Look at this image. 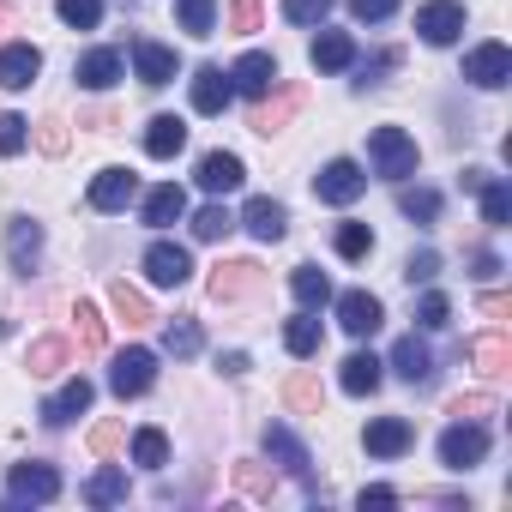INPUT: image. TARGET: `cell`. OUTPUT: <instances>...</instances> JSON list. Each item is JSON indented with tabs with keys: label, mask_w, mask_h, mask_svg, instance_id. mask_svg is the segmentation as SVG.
Instances as JSON below:
<instances>
[{
	"label": "cell",
	"mask_w": 512,
	"mask_h": 512,
	"mask_svg": "<svg viewBox=\"0 0 512 512\" xmlns=\"http://www.w3.org/2000/svg\"><path fill=\"white\" fill-rule=\"evenodd\" d=\"M368 163H374V175L404 181V175H416L422 151H416V139H410L404 127H374V133H368Z\"/></svg>",
	"instance_id": "6da1fadb"
},
{
	"label": "cell",
	"mask_w": 512,
	"mask_h": 512,
	"mask_svg": "<svg viewBox=\"0 0 512 512\" xmlns=\"http://www.w3.org/2000/svg\"><path fill=\"white\" fill-rule=\"evenodd\" d=\"M266 458H272L284 476H296L308 500H320V476H314V458H308V446H302V440H296L284 422H272V428H266Z\"/></svg>",
	"instance_id": "7a4b0ae2"
},
{
	"label": "cell",
	"mask_w": 512,
	"mask_h": 512,
	"mask_svg": "<svg viewBox=\"0 0 512 512\" xmlns=\"http://www.w3.org/2000/svg\"><path fill=\"white\" fill-rule=\"evenodd\" d=\"M488 458V428L476 416H458L446 434H440V464L446 470H476Z\"/></svg>",
	"instance_id": "3957f363"
},
{
	"label": "cell",
	"mask_w": 512,
	"mask_h": 512,
	"mask_svg": "<svg viewBox=\"0 0 512 512\" xmlns=\"http://www.w3.org/2000/svg\"><path fill=\"white\" fill-rule=\"evenodd\" d=\"M157 386V350H121L115 362H109V392L115 398H145Z\"/></svg>",
	"instance_id": "277c9868"
},
{
	"label": "cell",
	"mask_w": 512,
	"mask_h": 512,
	"mask_svg": "<svg viewBox=\"0 0 512 512\" xmlns=\"http://www.w3.org/2000/svg\"><path fill=\"white\" fill-rule=\"evenodd\" d=\"M61 494V470L55 464H13V476H7V506H49Z\"/></svg>",
	"instance_id": "5b68a950"
},
{
	"label": "cell",
	"mask_w": 512,
	"mask_h": 512,
	"mask_svg": "<svg viewBox=\"0 0 512 512\" xmlns=\"http://www.w3.org/2000/svg\"><path fill=\"white\" fill-rule=\"evenodd\" d=\"M314 193H320L326 205H356V199L368 193V169L350 163V157H332V163L314 175Z\"/></svg>",
	"instance_id": "8992f818"
},
{
	"label": "cell",
	"mask_w": 512,
	"mask_h": 512,
	"mask_svg": "<svg viewBox=\"0 0 512 512\" xmlns=\"http://www.w3.org/2000/svg\"><path fill=\"white\" fill-rule=\"evenodd\" d=\"M145 278H151L157 290H181V284L193 278V253H187L181 241H151V247H145Z\"/></svg>",
	"instance_id": "52a82bcc"
},
{
	"label": "cell",
	"mask_w": 512,
	"mask_h": 512,
	"mask_svg": "<svg viewBox=\"0 0 512 512\" xmlns=\"http://www.w3.org/2000/svg\"><path fill=\"white\" fill-rule=\"evenodd\" d=\"M416 37L434 43V49L458 43L464 37V7H458V0H428V7H416Z\"/></svg>",
	"instance_id": "ba28073f"
},
{
	"label": "cell",
	"mask_w": 512,
	"mask_h": 512,
	"mask_svg": "<svg viewBox=\"0 0 512 512\" xmlns=\"http://www.w3.org/2000/svg\"><path fill=\"white\" fill-rule=\"evenodd\" d=\"M464 79H470L476 91H500V85L512 79V55H506V43H476V49L464 55Z\"/></svg>",
	"instance_id": "9c48e42d"
},
{
	"label": "cell",
	"mask_w": 512,
	"mask_h": 512,
	"mask_svg": "<svg viewBox=\"0 0 512 512\" xmlns=\"http://www.w3.org/2000/svg\"><path fill=\"white\" fill-rule=\"evenodd\" d=\"M338 326H344L350 338H374V332L386 326L380 296H368V290H344V296H338Z\"/></svg>",
	"instance_id": "30bf717a"
},
{
	"label": "cell",
	"mask_w": 512,
	"mask_h": 512,
	"mask_svg": "<svg viewBox=\"0 0 512 512\" xmlns=\"http://www.w3.org/2000/svg\"><path fill=\"white\" fill-rule=\"evenodd\" d=\"M91 211H127L133 199H139V175L133 169H97V181H91Z\"/></svg>",
	"instance_id": "8fae6325"
},
{
	"label": "cell",
	"mask_w": 512,
	"mask_h": 512,
	"mask_svg": "<svg viewBox=\"0 0 512 512\" xmlns=\"http://www.w3.org/2000/svg\"><path fill=\"white\" fill-rule=\"evenodd\" d=\"M7 260H13V272H25V278H31V266L43 260V223H37V217H25V211H19V217L7 223Z\"/></svg>",
	"instance_id": "7c38bea8"
},
{
	"label": "cell",
	"mask_w": 512,
	"mask_h": 512,
	"mask_svg": "<svg viewBox=\"0 0 512 512\" xmlns=\"http://www.w3.org/2000/svg\"><path fill=\"white\" fill-rule=\"evenodd\" d=\"M392 374L404 380V386H434V350L410 332V338H398L392 344Z\"/></svg>",
	"instance_id": "4fadbf2b"
},
{
	"label": "cell",
	"mask_w": 512,
	"mask_h": 512,
	"mask_svg": "<svg viewBox=\"0 0 512 512\" xmlns=\"http://www.w3.org/2000/svg\"><path fill=\"white\" fill-rule=\"evenodd\" d=\"M91 398H97V386H91L85 374H73L55 398H43V422H49V428H67L73 416H85V410H91Z\"/></svg>",
	"instance_id": "5bb4252c"
},
{
	"label": "cell",
	"mask_w": 512,
	"mask_h": 512,
	"mask_svg": "<svg viewBox=\"0 0 512 512\" xmlns=\"http://www.w3.org/2000/svg\"><path fill=\"white\" fill-rule=\"evenodd\" d=\"M362 446H368L374 458H404V452L416 446V428H410L404 416H374L368 434H362Z\"/></svg>",
	"instance_id": "9a60e30c"
},
{
	"label": "cell",
	"mask_w": 512,
	"mask_h": 512,
	"mask_svg": "<svg viewBox=\"0 0 512 512\" xmlns=\"http://www.w3.org/2000/svg\"><path fill=\"white\" fill-rule=\"evenodd\" d=\"M229 85H235L241 97H272V85H278V61L253 49V55H241V61L229 67Z\"/></svg>",
	"instance_id": "2e32d148"
},
{
	"label": "cell",
	"mask_w": 512,
	"mask_h": 512,
	"mask_svg": "<svg viewBox=\"0 0 512 512\" xmlns=\"http://www.w3.org/2000/svg\"><path fill=\"white\" fill-rule=\"evenodd\" d=\"M241 181H247V169H241V157H235V151H205V157H199V187H205L211 199L235 193Z\"/></svg>",
	"instance_id": "e0dca14e"
},
{
	"label": "cell",
	"mask_w": 512,
	"mask_h": 512,
	"mask_svg": "<svg viewBox=\"0 0 512 512\" xmlns=\"http://www.w3.org/2000/svg\"><path fill=\"white\" fill-rule=\"evenodd\" d=\"M37 73H43L37 43H7V49H0V85H7V91H31Z\"/></svg>",
	"instance_id": "ac0fdd59"
},
{
	"label": "cell",
	"mask_w": 512,
	"mask_h": 512,
	"mask_svg": "<svg viewBox=\"0 0 512 512\" xmlns=\"http://www.w3.org/2000/svg\"><path fill=\"white\" fill-rule=\"evenodd\" d=\"M253 241H284V229H290V211L278 205V199H247V211L235 217Z\"/></svg>",
	"instance_id": "d6986e66"
},
{
	"label": "cell",
	"mask_w": 512,
	"mask_h": 512,
	"mask_svg": "<svg viewBox=\"0 0 512 512\" xmlns=\"http://www.w3.org/2000/svg\"><path fill=\"white\" fill-rule=\"evenodd\" d=\"M127 73V61H121V49H91V55H79V67H73V79H79V91H109L115 79Z\"/></svg>",
	"instance_id": "ffe728a7"
},
{
	"label": "cell",
	"mask_w": 512,
	"mask_h": 512,
	"mask_svg": "<svg viewBox=\"0 0 512 512\" xmlns=\"http://www.w3.org/2000/svg\"><path fill=\"white\" fill-rule=\"evenodd\" d=\"M380 380H386V362H380L374 350H356V356H344V368H338V386H344L350 398L380 392Z\"/></svg>",
	"instance_id": "44dd1931"
},
{
	"label": "cell",
	"mask_w": 512,
	"mask_h": 512,
	"mask_svg": "<svg viewBox=\"0 0 512 512\" xmlns=\"http://www.w3.org/2000/svg\"><path fill=\"white\" fill-rule=\"evenodd\" d=\"M253 290H260V266L253 260H229V266L211 272V302H241Z\"/></svg>",
	"instance_id": "7402d4cb"
},
{
	"label": "cell",
	"mask_w": 512,
	"mask_h": 512,
	"mask_svg": "<svg viewBox=\"0 0 512 512\" xmlns=\"http://www.w3.org/2000/svg\"><path fill=\"white\" fill-rule=\"evenodd\" d=\"M187 91H193V109H199V115H223V109H229V97H235V85H229V73H223V67H199Z\"/></svg>",
	"instance_id": "603a6c76"
},
{
	"label": "cell",
	"mask_w": 512,
	"mask_h": 512,
	"mask_svg": "<svg viewBox=\"0 0 512 512\" xmlns=\"http://www.w3.org/2000/svg\"><path fill=\"white\" fill-rule=\"evenodd\" d=\"M308 61H314L320 73H350V67H356V43H350L344 31H320L314 49H308Z\"/></svg>",
	"instance_id": "cb8c5ba5"
},
{
	"label": "cell",
	"mask_w": 512,
	"mask_h": 512,
	"mask_svg": "<svg viewBox=\"0 0 512 512\" xmlns=\"http://www.w3.org/2000/svg\"><path fill=\"white\" fill-rule=\"evenodd\" d=\"M133 67H139V79L157 91V85H169V79H175V49H163V43L139 37V43H133Z\"/></svg>",
	"instance_id": "d4e9b609"
},
{
	"label": "cell",
	"mask_w": 512,
	"mask_h": 512,
	"mask_svg": "<svg viewBox=\"0 0 512 512\" xmlns=\"http://www.w3.org/2000/svg\"><path fill=\"white\" fill-rule=\"evenodd\" d=\"M181 145H187V121H181V115H157V121L145 127V151H151L157 163L181 157Z\"/></svg>",
	"instance_id": "484cf974"
},
{
	"label": "cell",
	"mask_w": 512,
	"mask_h": 512,
	"mask_svg": "<svg viewBox=\"0 0 512 512\" xmlns=\"http://www.w3.org/2000/svg\"><path fill=\"white\" fill-rule=\"evenodd\" d=\"M181 217H187V193H181L175 181H163V187L145 193V223H151V229H169V223H181Z\"/></svg>",
	"instance_id": "4316f807"
},
{
	"label": "cell",
	"mask_w": 512,
	"mask_h": 512,
	"mask_svg": "<svg viewBox=\"0 0 512 512\" xmlns=\"http://www.w3.org/2000/svg\"><path fill=\"white\" fill-rule=\"evenodd\" d=\"M320 338H326V326H320V314H314V308H302V314L284 326V350H290V356H302V362H308V356H320Z\"/></svg>",
	"instance_id": "83f0119b"
},
{
	"label": "cell",
	"mask_w": 512,
	"mask_h": 512,
	"mask_svg": "<svg viewBox=\"0 0 512 512\" xmlns=\"http://www.w3.org/2000/svg\"><path fill=\"white\" fill-rule=\"evenodd\" d=\"M290 296H296L302 308H314V314H320V308L332 302V278H326L320 266H296V272H290Z\"/></svg>",
	"instance_id": "f1b7e54d"
},
{
	"label": "cell",
	"mask_w": 512,
	"mask_h": 512,
	"mask_svg": "<svg viewBox=\"0 0 512 512\" xmlns=\"http://www.w3.org/2000/svg\"><path fill=\"white\" fill-rule=\"evenodd\" d=\"M163 350H169V356H181V362H187V356H199V350H205L199 320H193V314H175V320L163 326Z\"/></svg>",
	"instance_id": "f546056e"
},
{
	"label": "cell",
	"mask_w": 512,
	"mask_h": 512,
	"mask_svg": "<svg viewBox=\"0 0 512 512\" xmlns=\"http://www.w3.org/2000/svg\"><path fill=\"white\" fill-rule=\"evenodd\" d=\"M476 193H482V223H488V229H506V217H512V187L488 175Z\"/></svg>",
	"instance_id": "4dcf8cb0"
},
{
	"label": "cell",
	"mask_w": 512,
	"mask_h": 512,
	"mask_svg": "<svg viewBox=\"0 0 512 512\" xmlns=\"http://www.w3.org/2000/svg\"><path fill=\"white\" fill-rule=\"evenodd\" d=\"M398 211L428 229V223H440V193H434V187H404V193H398Z\"/></svg>",
	"instance_id": "1f68e13d"
},
{
	"label": "cell",
	"mask_w": 512,
	"mask_h": 512,
	"mask_svg": "<svg viewBox=\"0 0 512 512\" xmlns=\"http://www.w3.org/2000/svg\"><path fill=\"white\" fill-rule=\"evenodd\" d=\"M470 362H476L482 374H506V368H512V344H506L500 332H488V338L470 344Z\"/></svg>",
	"instance_id": "d6a6232c"
},
{
	"label": "cell",
	"mask_w": 512,
	"mask_h": 512,
	"mask_svg": "<svg viewBox=\"0 0 512 512\" xmlns=\"http://www.w3.org/2000/svg\"><path fill=\"white\" fill-rule=\"evenodd\" d=\"M85 500H91V506H121V500H127V470H115V464L97 470V476L85 482Z\"/></svg>",
	"instance_id": "836d02e7"
},
{
	"label": "cell",
	"mask_w": 512,
	"mask_h": 512,
	"mask_svg": "<svg viewBox=\"0 0 512 512\" xmlns=\"http://www.w3.org/2000/svg\"><path fill=\"white\" fill-rule=\"evenodd\" d=\"M133 464L163 470V464H169V434H163V428H139V434H133Z\"/></svg>",
	"instance_id": "e575fe53"
},
{
	"label": "cell",
	"mask_w": 512,
	"mask_h": 512,
	"mask_svg": "<svg viewBox=\"0 0 512 512\" xmlns=\"http://www.w3.org/2000/svg\"><path fill=\"white\" fill-rule=\"evenodd\" d=\"M181 7V31L187 37H211L217 31V0H175Z\"/></svg>",
	"instance_id": "d590c367"
},
{
	"label": "cell",
	"mask_w": 512,
	"mask_h": 512,
	"mask_svg": "<svg viewBox=\"0 0 512 512\" xmlns=\"http://www.w3.org/2000/svg\"><path fill=\"white\" fill-rule=\"evenodd\" d=\"M55 13H61V25H73V31H97V25H103V0H55Z\"/></svg>",
	"instance_id": "8d00e7d4"
},
{
	"label": "cell",
	"mask_w": 512,
	"mask_h": 512,
	"mask_svg": "<svg viewBox=\"0 0 512 512\" xmlns=\"http://www.w3.org/2000/svg\"><path fill=\"white\" fill-rule=\"evenodd\" d=\"M109 308L127 320V326H145L151 320V308H145V296L139 290H127V284H109Z\"/></svg>",
	"instance_id": "74e56055"
},
{
	"label": "cell",
	"mask_w": 512,
	"mask_h": 512,
	"mask_svg": "<svg viewBox=\"0 0 512 512\" xmlns=\"http://www.w3.org/2000/svg\"><path fill=\"white\" fill-rule=\"evenodd\" d=\"M338 253H344V260H368V253H374V229L368 223H338Z\"/></svg>",
	"instance_id": "f35d334b"
},
{
	"label": "cell",
	"mask_w": 512,
	"mask_h": 512,
	"mask_svg": "<svg viewBox=\"0 0 512 512\" xmlns=\"http://www.w3.org/2000/svg\"><path fill=\"white\" fill-rule=\"evenodd\" d=\"M229 229H235V217H229L223 205H205V211L193 217V241H223Z\"/></svg>",
	"instance_id": "ab89813d"
},
{
	"label": "cell",
	"mask_w": 512,
	"mask_h": 512,
	"mask_svg": "<svg viewBox=\"0 0 512 512\" xmlns=\"http://www.w3.org/2000/svg\"><path fill=\"white\" fill-rule=\"evenodd\" d=\"M416 326H422V332H440V326H452V302H446L440 290H428V296L416 302Z\"/></svg>",
	"instance_id": "60d3db41"
},
{
	"label": "cell",
	"mask_w": 512,
	"mask_h": 512,
	"mask_svg": "<svg viewBox=\"0 0 512 512\" xmlns=\"http://www.w3.org/2000/svg\"><path fill=\"white\" fill-rule=\"evenodd\" d=\"M73 320H79V350H91V356H97V350L109 344V338H103V314H97V302H79V314H73Z\"/></svg>",
	"instance_id": "b9f144b4"
},
{
	"label": "cell",
	"mask_w": 512,
	"mask_h": 512,
	"mask_svg": "<svg viewBox=\"0 0 512 512\" xmlns=\"http://www.w3.org/2000/svg\"><path fill=\"white\" fill-rule=\"evenodd\" d=\"M290 115H296V91H284L278 103H266L260 115H253V133H266V139H272V133H278V127H284Z\"/></svg>",
	"instance_id": "7bdbcfd3"
},
{
	"label": "cell",
	"mask_w": 512,
	"mask_h": 512,
	"mask_svg": "<svg viewBox=\"0 0 512 512\" xmlns=\"http://www.w3.org/2000/svg\"><path fill=\"white\" fill-rule=\"evenodd\" d=\"M31 145V121L25 115H0V157H19Z\"/></svg>",
	"instance_id": "ee69618b"
},
{
	"label": "cell",
	"mask_w": 512,
	"mask_h": 512,
	"mask_svg": "<svg viewBox=\"0 0 512 512\" xmlns=\"http://www.w3.org/2000/svg\"><path fill=\"white\" fill-rule=\"evenodd\" d=\"M404 278H410V290H416V284H434V278H440V253H434V247L410 253V260H404Z\"/></svg>",
	"instance_id": "f6af8a7d"
},
{
	"label": "cell",
	"mask_w": 512,
	"mask_h": 512,
	"mask_svg": "<svg viewBox=\"0 0 512 512\" xmlns=\"http://www.w3.org/2000/svg\"><path fill=\"white\" fill-rule=\"evenodd\" d=\"M223 25L241 31V37H247V31H260V0H229V7H223Z\"/></svg>",
	"instance_id": "bcb514c9"
},
{
	"label": "cell",
	"mask_w": 512,
	"mask_h": 512,
	"mask_svg": "<svg viewBox=\"0 0 512 512\" xmlns=\"http://www.w3.org/2000/svg\"><path fill=\"white\" fill-rule=\"evenodd\" d=\"M332 13V0H284V19L290 25H320Z\"/></svg>",
	"instance_id": "7dc6e473"
},
{
	"label": "cell",
	"mask_w": 512,
	"mask_h": 512,
	"mask_svg": "<svg viewBox=\"0 0 512 512\" xmlns=\"http://www.w3.org/2000/svg\"><path fill=\"white\" fill-rule=\"evenodd\" d=\"M61 362H67V344H61V338H43V344L31 350V374H55Z\"/></svg>",
	"instance_id": "c3c4849f"
},
{
	"label": "cell",
	"mask_w": 512,
	"mask_h": 512,
	"mask_svg": "<svg viewBox=\"0 0 512 512\" xmlns=\"http://www.w3.org/2000/svg\"><path fill=\"white\" fill-rule=\"evenodd\" d=\"M284 404H290V410H320V386H314L308 374H296V380L284 386Z\"/></svg>",
	"instance_id": "681fc988"
},
{
	"label": "cell",
	"mask_w": 512,
	"mask_h": 512,
	"mask_svg": "<svg viewBox=\"0 0 512 512\" xmlns=\"http://www.w3.org/2000/svg\"><path fill=\"white\" fill-rule=\"evenodd\" d=\"M398 13V0H350V19H362V25H386Z\"/></svg>",
	"instance_id": "f907efd6"
},
{
	"label": "cell",
	"mask_w": 512,
	"mask_h": 512,
	"mask_svg": "<svg viewBox=\"0 0 512 512\" xmlns=\"http://www.w3.org/2000/svg\"><path fill=\"white\" fill-rule=\"evenodd\" d=\"M356 506H362V512H368V506H398V488L374 482V488H362V494H356Z\"/></svg>",
	"instance_id": "816d5d0a"
},
{
	"label": "cell",
	"mask_w": 512,
	"mask_h": 512,
	"mask_svg": "<svg viewBox=\"0 0 512 512\" xmlns=\"http://www.w3.org/2000/svg\"><path fill=\"white\" fill-rule=\"evenodd\" d=\"M247 368H253V362H247V350H223V356H217V374H229V380H241Z\"/></svg>",
	"instance_id": "f5cc1de1"
},
{
	"label": "cell",
	"mask_w": 512,
	"mask_h": 512,
	"mask_svg": "<svg viewBox=\"0 0 512 512\" xmlns=\"http://www.w3.org/2000/svg\"><path fill=\"white\" fill-rule=\"evenodd\" d=\"M115 446H121V428H115V422H103V428L91 434V452H97V458H109Z\"/></svg>",
	"instance_id": "db71d44e"
},
{
	"label": "cell",
	"mask_w": 512,
	"mask_h": 512,
	"mask_svg": "<svg viewBox=\"0 0 512 512\" xmlns=\"http://www.w3.org/2000/svg\"><path fill=\"white\" fill-rule=\"evenodd\" d=\"M37 145H43V151H67V133H61L55 121H43V127H37Z\"/></svg>",
	"instance_id": "11a10c76"
},
{
	"label": "cell",
	"mask_w": 512,
	"mask_h": 512,
	"mask_svg": "<svg viewBox=\"0 0 512 512\" xmlns=\"http://www.w3.org/2000/svg\"><path fill=\"white\" fill-rule=\"evenodd\" d=\"M470 266H476V278H482V284H494V278H500V253H476Z\"/></svg>",
	"instance_id": "9f6ffc18"
},
{
	"label": "cell",
	"mask_w": 512,
	"mask_h": 512,
	"mask_svg": "<svg viewBox=\"0 0 512 512\" xmlns=\"http://www.w3.org/2000/svg\"><path fill=\"white\" fill-rule=\"evenodd\" d=\"M241 488H247V494H272V482L253 470V464H241Z\"/></svg>",
	"instance_id": "6f0895ef"
}]
</instances>
